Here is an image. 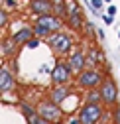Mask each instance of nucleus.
<instances>
[{"label":"nucleus","mask_w":120,"mask_h":124,"mask_svg":"<svg viewBox=\"0 0 120 124\" xmlns=\"http://www.w3.org/2000/svg\"><path fill=\"white\" fill-rule=\"evenodd\" d=\"M47 45H49V49L57 55V57H61V55H69L73 49H75V39L69 32H53L47 39Z\"/></svg>","instance_id":"1"},{"label":"nucleus","mask_w":120,"mask_h":124,"mask_svg":"<svg viewBox=\"0 0 120 124\" xmlns=\"http://www.w3.org/2000/svg\"><path fill=\"white\" fill-rule=\"evenodd\" d=\"M36 108H38V112H39L43 118H45L47 122H51V124H59V122L63 120V116H65L63 106L57 104V102H53L51 99L39 101V102L36 104Z\"/></svg>","instance_id":"2"},{"label":"nucleus","mask_w":120,"mask_h":124,"mask_svg":"<svg viewBox=\"0 0 120 124\" xmlns=\"http://www.w3.org/2000/svg\"><path fill=\"white\" fill-rule=\"evenodd\" d=\"M102 81H104V77L97 67H87L77 75V81L75 83H77V87L81 91H89V89H98Z\"/></svg>","instance_id":"3"},{"label":"nucleus","mask_w":120,"mask_h":124,"mask_svg":"<svg viewBox=\"0 0 120 124\" xmlns=\"http://www.w3.org/2000/svg\"><path fill=\"white\" fill-rule=\"evenodd\" d=\"M77 116L81 118L83 124H98V122H102V118H104V108H102V104L85 102V104L81 106V110H79Z\"/></svg>","instance_id":"4"},{"label":"nucleus","mask_w":120,"mask_h":124,"mask_svg":"<svg viewBox=\"0 0 120 124\" xmlns=\"http://www.w3.org/2000/svg\"><path fill=\"white\" fill-rule=\"evenodd\" d=\"M49 75H51V85H67L73 79L71 67L67 65V61H61V59H57V63L53 65Z\"/></svg>","instance_id":"5"},{"label":"nucleus","mask_w":120,"mask_h":124,"mask_svg":"<svg viewBox=\"0 0 120 124\" xmlns=\"http://www.w3.org/2000/svg\"><path fill=\"white\" fill-rule=\"evenodd\" d=\"M100 95H102V104L104 106H116L118 102V85L110 79V77H104V81L100 83Z\"/></svg>","instance_id":"6"},{"label":"nucleus","mask_w":120,"mask_h":124,"mask_svg":"<svg viewBox=\"0 0 120 124\" xmlns=\"http://www.w3.org/2000/svg\"><path fill=\"white\" fill-rule=\"evenodd\" d=\"M67 65L71 67L73 75H79L83 69H87V51H83L81 47H75L69 55H67Z\"/></svg>","instance_id":"7"},{"label":"nucleus","mask_w":120,"mask_h":124,"mask_svg":"<svg viewBox=\"0 0 120 124\" xmlns=\"http://www.w3.org/2000/svg\"><path fill=\"white\" fill-rule=\"evenodd\" d=\"M38 24H41L43 28H47L49 32H61L63 26H65V18L61 16H57V14H43V16H38L36 18Z\"/></svg>","instance_id":"8"},{"label":"nucleus","mask_w":120,"mask_h":124,"mask_svg":"<svg viewBox=\"0 0 120 124\" xmlns=\"http://www.w3.org/2000/svg\"><path fill=\"white\" fill-rule=\"evenodd\" d=\"M28 10L36 18L43 14H53V0H30Z\"/></svg>","instance_id":"9"},{"label":"nucleus","mask_w":120,"mask_h":124,"mask_svg":"<svg viewBox=\"0 0 120 124\" xmlns=\"http://www.w3.org/2000/svg\"><path fill=\"white\" fill-rule=\"evenodd\" d=\"M14 87H16V77H14V71H10L8 65H2V69H0V91H2V95L10 93Z\"/></svg>","instance_id":"10"},{"label":"nucleus","mask_w":120,"mask_h":124,"mask_svg":"<svg viewBox=\"0 0 120 124\" xmlns=\"http://www.w3.org/2000/svg\"><path fill=\"white\" fill-rule=\"evenodd\" d=\"M71 97V87L67 85H51L49 89V99L57 104H63L67 99Z\"/></svg>","instance_id":"11"},{"label":"nucleus","mask_w":120,"mask_h":124,"mask_svg":"<svg viewBox=\"0 0 120 124\" xmlns=\"http://www.w3.org/2000/svg\"><path fill=\"white\" fill-rule=\"evenodd\" d=\"M34 36H36V34H34V28H32V26H24V28L16 30L10 38H12V41L16 43V45H26Z\"/></svg>","instance_id":"12"},{"label":"nucleus","mask_w":120,"mask_h":124,"mask_svg":"<svg viewBox=\"0 0 120 124\" xmlns=\"http://www.w3.org/2000/svg\"><path fill=\"white\" fill-rule=\"evenodd\" d=\"M85 16L83 14H73V16H65V26L71 30V32H81L85 28Z\"/></svg>","instance_id":"13"},{"label":"nucleus","mask_w":120,"mask_h":124,"mask_svg":"<svg viewBox=\"0 0 120 124\" xmlns=\"http://www.w3.org/2000/svg\"><path fill=\"white\" fill-rule=\"evenodd\" d=\"M16 47L18 45L12 41V38H2V45H0V53H2L4 59H10L14 53H16Z\"/></svg>","instance_id":"14"},{"label":"nucleus","mask_w":120,"mask_h":124,"mask_svg":"<svg viewBox=\"0 0 120 124\" xmlns=\"http://www.w3.org/2000/svg\"><path fill=\"white\" fill-rule=\"evenodd\" d=\"M100 59H102V53L91 45V49H87V67H97Z\"/></svg>","instance_id":"15"},{"label":"nucleus","mask_w":120,"mask_h":124,"mask_svg":"<svg viewBox=\"0 0 120 124\" xmlns=\"http://www.w3.org/2000/svg\"><path fill=\"white\" fill-rule=\"evenodd\" d=\"M85 102L102 104V95H100V89H89V91H85Z\"/></svg>","instance_id":"16"},{"label":"nucleus","mask_w":120,"mask_h":124,"mask_svg":"<svg viewBox=\"0 0 120 124\" xmlns=\"http://www.w3.org/2000/svg\"><path fill=\"white\" fill-rule=\"evenodd\" d=\"M18 108H20V112H22V116H32V114H36L38 112V108L32 104V102H26V101H20L18 102Z\"/></svg>","instance_id":"17"},{"label":"nucleus","mask_w":120,"mask_h":124,"mask_svg":"<svg viewBox=\"0 0 120 124\" xmlns=\"http://www.w3.org/2000/svg\"><path fill=\"white\" fill-rule=\"evenodd\" d=\"M53 14L65 18L67 16V0H53Z\"/></svg>","instance_id":"18"},{"label":"nucleus","mask_w":120,"mask_h":124,"mask_svg":"<svg viewBox=\"0 0 120 124\" xmlns=\"http://www.w3.org/2000/svg\"><path fill=\"white\" fill-rule=\"evenodd\" d=\"M32 28H34V34H36L38 38H41V39H43V38L47 39V38L51 36L49 30H47V28H43V26H41V24H38V22H34V24H32Z\"/></svg>","instance_id":"19"},{"label":"nucleus","mask_w":120,"mask_h":124,"mask_svg":"<svg viewBox=\"0 0 120 124\" xmlns=\"http://www.w3.org/2000/svg\"><path fill=\"white\" fill-rule=\"evenodd\" d=\"M73 14H83L79 0H67V16H73Z\"/></svg>","instance_id":"20"},{"label":"nucleus","mask_w":120,"mask_h":124,"mask_svg":"<svg viewBox=\"0 0 120 124\" xmlns=\"http://www.w3.org/2000/svg\"><path fill=\"white\" fill-rule=\"evenodd\" d=\"M26 122H28V124H51V122H47L45 118H43L39 112H36V114H32V116H28Z\"/></svg>","instance_id":"21"},{"label":"nucleus","mask_w":120,"mask_h":124,"mask_svg":"<svg viewBox=\"0 0 120 124\" xmlns=\"http://www.w3.org/2000/svg\"><path fill=\"white\" fill-rule=\"evenodd\" d=\"M8 24H10V12H8L6 6H2V8H0V26L6 28Z\"/></svg>","instance_id":"22"},{"label":"nucleus","mask_w":120,"mask_h":124,"mask_svg":"<svg viewBox=\"0 0 120 124\" xmlns=\"http://www.w3.org/2000/svg\"><path fill=\"white\" fill-rule=\"evenodd\" d=\"M104 0H91V6H87V8H93V10H97V12H100L102 14V8H104Z\"/></svg>","instance_id":"23"},{"label":"nucleus","mask_w":120,"mask_h":124,"mask_svg":"<svg viewBox=\"0 0 120 124\" xmlns=\"http://www.w3.org/2000/svg\"><path fill=\"white\" fill-rule=\"evenodd\" d=\"M39 45H41V38L34 36L32 39H30V41L26 43V47H28V49H36V47H39Z\"/></svg>","instance_id":"24"},{"label":"nucleus","mask_w":120,"mask_h":124,"mask_svg":"<svg viewBox=\"0 0 120 124\" xmlns=\"http://www.w3.org/2000/svg\"><path fill=\"white\" fill-rule=\"evenodd\" d=\"M85 34H93V32H97V26H95V22H85Z\"/></svg>","instance_id":"25"},{"label":"nucleus","mask_w":120,"mask_h":124,"mask_svg":"<svg viewBox=\"0 0 120 124\" xmlns=\"http://www.w3.org/2000/svg\"><path fill=\"white\" fill-rule=\"evenodd\" d=\"M100 18H102V22L106 24V26H112L114 24V16H110V14H102Z\"/></svg>","instance_id":"26"},{"label":"nucleus","mask_w":120,"mask_h":124,"mask_svg":"<svg viewBox=\"0 0 120 124\" xmlns=\"http://www.w3.org/2000/svg\"><path fill=\"white\" fill-rule=\"evenodd\" d=\"M116 12H118V6H116V4H108V6H106V14L116 16Z\"/></svg>","instance_id":"27"},{"label":"nucleus","mask_w":120,"mask_h":124,"mask_svg":"<svg viewBox=\"0 0 120 124\" xmlns=\"http://www.w3.org/2000/svg\"><path fill=\"white\" fill-rule=\"evenodd\" d=\"M97 39H100V41H104V39H106V34H104V30L102 28H97Z\"/></svg>","instance_id":"28"},{"label":"nucleus","mask_w":120,"mask_h":124,"mask_svg":"<svg viewBox=\"0 0 120 124\" xmlns=\"http://www.w3.org/2000/svg\"><path fill=\"white\" fill-rule=\"evenodd\" d=\"M2 2H4V6H6V8H10V10H14V8L18 6L16 0H2Z\"/></svg>","instance_id":"29"},{"label":"nucleus","mask_w":120,"mask_h":124,"mask_svg":"<svg viewBox=\"0 0 120 124\" xmlns=\"http://www.w3.org/2000/svg\"><path fill=\"white\" fill-rule=\"evenodd\" d=\"M67 124H83V122H81V118H79V116H73V118H71Z\"/></svg>","instance_id":"30"},{"label":"nucleus","mask_w":120,"mask_h":124,"mask_svg":"<svg viewBox=\"0 0 120 124\" xmlns=\"http://www.w3.org/2000/svg\"><path fill=\"white\" fill-rule=\"evenodd\" d=\"M114 122L120 124V108H116V110H114Z\"/></svg>","instance_id":"31"},{"label":"nucleus","mask_w":120,"mask_h":124,"mask_svg":"<svg viewBox=\"0 0 120 124\" xmlns=\"http://www.w3.org/2000/svg\"><path fill=\"white\" fill-rule=\"evenodd\" d=\"M104 2H106V4H112V0H104Z\"/></svg>","instance_id":"32"},{"label":"nucleus","mask_w":120,"mask_h":124,"mask_svg":"<svg viewBox=\"0 0 120 124\" xmlns=\"http://www.w3.org/2000/svg\"><path fill=\"white\" fill-rule=\"evenodd\" d=\"M118 38H120V30H118Z\"/></svg>","instance_id":"33"},{"label":"nucleus","mask_w":120,"mask_h":124,"mask_svg":"<svg viewBox=\"0 0 120 124\" xmlns=\"http://www.w3.org/2000/svg\"><path fill=\"white\" fill-rule=\"evenodd\" d=\"M98 124H100V122H98Z\"/></svg>","instance_id":"34"}]
</instances>
